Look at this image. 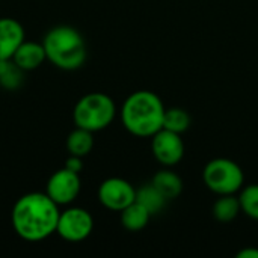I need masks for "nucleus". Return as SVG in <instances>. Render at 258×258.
I'll list each match as a JSON object with an SVG mask.
<instances>
[{
    "mask_svg": "<svg viewBox=\"0 0 258 258\" xmlns=\"http://www.w3.org/2000/svg\"><path fill=\"white\" fill-rule=\"evenodd\" d=\"M65 168H67V169H70V171H73V172L80 174V172H82V169H83V157L71 156V154H70V157H68V159H67V162H65Z\"/></svg>",
    "mask_w": 258,
    "mask_h": 258,
    "instance_id": "20",
    "label": "nucleus"
},
{
    "mask_svg": "<svg viewBox=\"0 0 258 258\" xmlns=\"http://www.w3.org/2000/svg\"><path fill=\"white\" fill-rule=\"evenodd\" d=\"M100 204L110 212H122L127 206L136 201L135 186L119 177L106 178L98 187Z\"/></svg>",
    "mask_w": 258,
    "mask_h": 258,
    "instance_id": "7",
    "label": "nucleus"
},
{
    "mask_svg": "<svg viewBox=\"0 0 258 258\" xmlns=\"http://www.w3.org/2000/svg\"><path fill=\"white\" fill-rule=\"evenodd\" d=\"M151 151L162 166L174 168L183 160L186 147L180 133L162 128L151 136Z\"/></svg>",
    "mask_w": 258,
    "mask_h": 258,
    "instance_id": "8",
    "label": "nucleus"
},
{
    "mask_svg": "<svg viewBox=\"0 0 258 258\" xmlns=\"http://www.w3.org/2000/svg\"><path fill=\"white\" fill-rule=\"evenodd\" d=\"M119 213H121V225L128 231H141V230H144L148 225L150 219H151L150 212L136 201L132 203L130 206H127Z\"/></svg>",
    "mask_w": 258,
    "mask_h": 258,
    "instance_id": "15",
    "label": "nucleus"
},
{
    "mask_svg": "<svg viewBox=\"0 0 258 258\" xmlns=\"http://www.w3.org/2000/svg\"><path fill=\"white\" fill-rule=\"evenodd\" d=\"M237 258H258V248H254V246H248V248H243L240 249L237 254H236Z\"/></svg>",
    "mask_w": 258,
    "mask_h": 258,
    "instance_id": "21",
    "label": "nucleus"
},
{
    "mask_svg": "<svg viewBox=\"0 0 258 258\" xmlns=\"http://www.w3.org/2000/svg\"><path fill=\"white\" fill-rule=\"evenodd\" d=\"M47 60L63 71H76L86 62V42L83 35L73 26L60 24L51 27L44 39Z\"/></svg>",
    "mask_w": 258,
    "mask_h": 258,
    "instance_id": "3",
    "label": "nucleus"
},
{
    "mask_svg": "<svg viewBox=\"0 0 258 258\" xmlns=\"http://www.w3.org/2000/svg\"><path fill=\"white\" fill-rule=\"evenodd\" d=\"M11 60L23 71H33L47 60V56L42 42L24 39L21 45L17 48V51L14 53Z\"/></svg>",
    "mask_w": 258,
    "mask_h": 258,
    "instance_id": "11",
    "label": "nucleus"
},
{
    "mask_svg": "<svg viewBox=\"0 0 258 258\" xmlns=\"http://www.w3.org/2000/svg\"><path fill=\"white\" fill-rule=\"evenodd\" d=\"M165 104L162 98L148 89L130 94L119 110L124 128L136 138H151L163 128Z\"/></svg>",
    "mask_w": 258,
    "mask_h": 258,
    "instance_id": "2",
    "label": "nucleus"
},
{
    "mask_svg": "<svg viewBox=\"0 0 258 258\" xmlns=\"http://www.w3.org/2000/svg\"><path fill=\"white\" fill-rule=\"evenodd\" d=\"M190 115L187 110L181 107H171L165 110V118H163V128H168L171 132L183 135L184 132L189 130L190 127Z\"/></svg>",
    "mask_w": 258,
    "mask_h": 258,
    "instance_id": "17",
    "label": "nucleus"
},
{
    "mask_svg": "<svg viewBox=\"0 0 258 258\" xmlns=\"http://www.w3.org/2000/svg\"><path fill=\"white\" fill-rule=\"evenodd\" d=\"M212 213H213V218L221 224L233 222L242 213L239 197H236V194L234 195H219V198L213 204Z\"/></svg>",
    "mask_w": 258,
    "mask_h": 258,
    "instance_id": "13",
    "label": "nucleus"
},
{
    "mask_svg": "<svg viewBox=\"0 0 258 258\" xmlns=\"http://www.w3.org/2000/svg\"><path fill=\"white\" fill-rule=\"evenodd\" d=\"M94 230V218L83 207H68L60 212L56 234L67 242L79 243L86 240Z\"/></svg>",
    "mask_w": 258,
    "mask_h": 258,
    "instance_id": "6",
    "label": "nucleus"
},
{
    "mask_svg": "<svg viewBox=\"0 0 258 258\" xmlns=\"http://www.w3.org/2000/svg\"><path fill=\"white\" fill-rule=\"evenodd\" d=\"M59 215V206L45 192H30L15 201L11 224L20 239L36 243L56 233Z\"/></svg>",
    "mask_w": 258,
    "mask_h": 258,
    "instance_id": "1",
    "label": "nucleus"
},
{
    "mask_svg": "<svg viewBox=\"0 0 258 258\" xmlns=\"http://www.w3.org/2000/svg\"><path fill=\"white\" fill-rule=\"evenodd\" d=\"M136 203L144 206L151 216L159 215L168 204V200L159 192V189L153 184H142L139 189H136Z\"/></svg>",
    "mask_w": 258,
    "mask_h": 258,
    "instance_id": "14",
    "label": "nucleus"
},
{
    "mask_svg": "<svg viewBox=\"0 0 258 258\" xmlns=\"http://www.w3.org/2000/svg\"><path fill=\"white\" fill-rule=\"evenodd\" d=\"M203 181L216 195H234L245 186V174L240 165L227 157L207 162L203 169Z\"/></svg>",
    "mask_w": 258,
    "mask_h": 258,
    "instance_id": "5",
    "label": "nucleus"
},
{
    "mask_svg": "<svg viewBox=\"0 0 258 258\" xmlns=\"http://www.w3.org/2000/svg\"><path fill=\"white\" fill-rule=\"evenodd\" d=\"M23 73L24 71L21 68H18L12 60H9L5 70L0 73V86L9 91L20 88V85L23 83Z\"/></svg>",
    "mask_w": 258,
    "mask_h": 258,
    "instance_id": "19",
    "label": "nucleus"
},
{
    "mask_svg": "<svg viewBox=\"0 0 258 258\" xmlns=\"http://www.w3.org/2000/svg\"><path fill=\"white\" fill-rule=\"evenodd\" d=\"M116 116V104L107 94L89 92L83 95L74 106L73 121L76 127L92 133L107 128Z\"/></svg>",
    "mask_w": 258,
    "mask_h": 258,
    "instance_id": "4",
    "label": "nucleus"
},
{
    "mask_svg": "<svg viewBox=\"0 0 258 258\" xmlns=\"http://www.w3.org/2000/svg\"><path fill=\"white\" fill-rule=\"evenodd\" d=\"M80 189H82L80 174L73 172L65 166L53 172L45 184V194L59 207L70 206L71 203H74L80 194Z\"/></svg>",
    "mask_w": 258,
    "mask_h": 258,
    "instance_id": "9",
    "label": "nucleus"
},
{
    "mask_svg": "<svg viewBox=\"0 0 258 258\" xmlns=\"http://www.w3.org/2000/svg\"><path fill=\"white\" fill-rule=\"evenodd\" d=\"M242 213L248 218L258 221V184H248L240 189L239 195Z\"/></svg>",
    "mask_w": 258,
    "mask_h": 258,
    "instance_id": "18",
    "label": "nucleus"
},
{
    "mask_svg": "<svg viewBox=\"0 0 258 258\" xmlns=\"http://www.w3.org/2000/svg\"><path fill=\"white\" fill-rule=\"evenodd\" d=\"M151 183L159 189V192L168 200V201H172L175 198H178L183 192V180L181 177L172 171L171 168H163L160 171H157L153 178H151Z\"/></svg>",
    "mask_w": 258,
    "mask_h": 258,
    "instance_id": "12",
    "label": "nucleus"
},
{
    "mask_svg": "<svg viewBox=\"0 0 258 258\" xmlns=\"http://www.w3.org/2000/svg\"><path fill=\"white\" fill-rule=\"evenodd\" d=\"M26 39L23 24L11 17L0 18V59H12L17 48Z\"/></svg>",
    "mask_w": 258,
    "mask_h": 258,
    "instance_id": "10",
    "label": "nucleus"
},
{
    "mask_svg": "<svg viewBox=\"0 0 258 258\" xmlns=\"http://www.w3.org/2000/svg\"><path fill=\"white\" fill-rule=\"evenodd\" d=\"M94 148V133L80 127H76L67 138V150L71 156L85 157Z\"/></svg>",
    "mask_w": 258,
    "mask_h": 258,
    "instance_id": "16",
    "label": "nucleus"
}]
</instances>
